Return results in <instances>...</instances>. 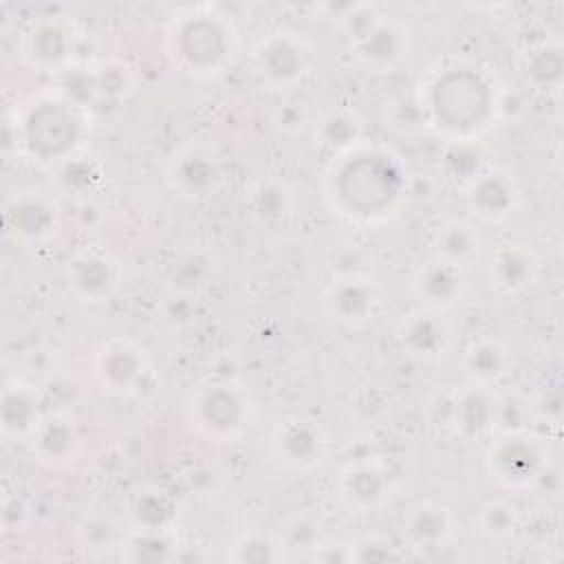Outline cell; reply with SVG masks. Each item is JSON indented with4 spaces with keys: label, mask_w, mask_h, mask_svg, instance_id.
I'll list each match as a JSON object with an SVG mask.
<instances>
[{
    "label": "cell",
    "mask_w": 564,
    "mask_h": 564,
    "mask_svg": "<svg viewBox=\"0 0 564 564\" xmlns=\"http://www.w3.org/2000/svg\"><path fill=\"white\" fill-rule=\"evenodd\" d=\"M412 289L414 295L421 300L423 308L443 313L463 300L467 291V275L463 267L430 258L416 269L412 278Z\"/></svg>",
    "instance_id": "cell-15"
},
{
    "label": "cell",
    "mask_w": 564,
    "mask_h": 564,
    "mask_svg": "<svg viewBox=\"0 0 564 564\" xmlns=\"http://www.w3.org/2000/svg\"><path fill=\"white\" fill-rule=\"evenodd\" d=\"M167 40L172 57L196 75L218 73L236 48L231 24L223 15L200 11L174 20Z\"/></svg>",
    "instance_id": "cell-3"
},
{
    "label": "cell",
    "mask_w": 564,
    "mask_h": 564,
    "mask_svg": "<svg viewBox=\"0 0 564 564\" xmlns=\"http://www.w3.org/2000/svg\"><path fill=\"white\" fill-rule=\"evenodd\" d=\"M282 557L291 555V557H311L317 546L322 544V524L315 516L302 511V513H293L291 518L284 520V524L280 527V535L275 538Z\"/></svg>",
    "instance_id": "cell-30"
},
{
    "label": "cell",
    "mask_w": 564,
    "mask_h": 564,
    "mask_svg": "<svg viewBox=\"0 0 564 564\" xmlns=\"http://www.w3.org/2000/svg\"><path fill=\"white\" fill-rule=\"evenodd\" d=\"M29 447L33 456L51 467H62L75 460L82 436L77 425L64 414H46L29 436Z\"/></svg>",
    "instance_id": "cell-21"
},
{
    "label": "cell",
    "mask_w": 564,
    "mask_h": 564,
    "mask_svg": "<svg viewBox=\"0 0 564 564\" xmlns=\"http://www.w3.org/2000/svg\"><path fill=\"white\" fill-rule=\"evenodd\" d=\"M454 516L447 507L419 502L403 516V535L414 549H441L454 538Z\"/></svg>",
    "instance_id": "cell-23"
},
{
    "label": "cell",
    "mask_w": 564,
    "mask_h": 564,
    "mask_svg": "<svg viewBox=\"0 0 564 564\" xmlns=\"http://www.w3.org/2000/svg\"><path fill=\"white\" fill-rule=\"evenodd\" d=\"M121 557L128 562H170L176 557L172 529H134L121 544Z\"/></svg>",
    "instance_id": "cell-29"
},
{
    "label": "cell",
    "mask_w": 564,
    "mask_h": 564,
    "mask_svg": "<svg viewBox=\"0 0 564 564\" xmlns=\"http://www.w3.org/2000/svg\"><path fill=\"white\" fill-rule=\"evenodd\" d=\"M324 430L306 416H286L275 423L269 438V454L278 467L295 474L315 469L326 456Z\"/></svg>",
    "instance_id": "cell-9"
},
{
    "label": "cell",
    "mask_w": 564,
    "mask_h": 564,
    "mask_svg": "<svg viewBox=\"0 0 564 564\" xmlns=\"http://www.w3.org/2000/svg\"><path fill=\"white\" fill-rule=\"evenodd\" d=\"M361 132H364L361 119L352 110L339 108V110H330L319 119L315 128V139L324 150L335 154H346L355 150V145L361 139Z\"/></svg>",
    "instance_id": "cell-28"
},
{
    "label": "cell",
    "mask_w": 564,
    "mask_h": 564,
    "mask_svg": "<svg viewBox=\"0 0 564 564\" xmlns=\"http://www.w3.org/2000/svg\"><path fill=\"white\" fill-rule=\"evenodd\" d=\"M482 159L485 154L474 139H456L445 150L443 165L452 178H460L467 185L474 176H478L485 170Z\"/></svg>",
    "instance_id": "cell-34"
},
{
    "label": "cell",
    "mask_w": 564,
    "mask_h": 564,
    "mask_svg": "<svg viewBox=\"0 0 564 564\" xmlns=\"http://www.w3.org/2000/svg\"><path fill=\"white\" fill-rule=\"evenodd\" d=\"M337 496L352 511H372L390 496V476L377 460L357 458L339 471Z\"/></svg>",
    "instance_id": "cell-14"
},
{
    "label": "cell",
    "mask_w": 564,
    "mask_h": 564,
    "mask_svg": "<svg viewBox=\"0 0 564 564\" xmlns=\"http://www.w3.org/2000/svg\"><path fill=\"white\" fill-rule=\"evenodd\" d=\"M330 269L335 278L341 275H364V253L359 251L357 245H344L333 249V260Z\"/></svg>",
    "instance_id": "cell-39"
},
{
    "label": "cell",
    "mask_w": 564,
    "mask_h": 564,
    "mask_svg": "<svg viewBox=\"0 0 564 564\" xmlns=\"http://www.w3.org/2000/svg\"><path fill=\"white\" fill-rule=\"evenodd\" d=\"M134 529H172L176 520V502L161 489H143L130 502Z\"/></svg>",
    "instance_id": "cell-31"
},
{
    "label": "cell",
    "mask_w": 564,
    "mask_h": 564,
    "mask_svg": "<svg viewBox=\"0 0 564 564\" xmlns=\"http://www.w3.org/2000/svg\"><path fill=\"white\" fill-rule=\"evenodd\" d=\"M227 560L238 564H267L282 560V553L273 538H267L262 533H242L231 542Z\"/></svg>",
    "instance_id": "cell-36"
},
{
    "label": "cell",
    "mask_w": 564,
    "mask_h": 564,
    "mask_svg": "<svg viewBox=\"0 0 564 564\" xmlns=\"http://www.w3.org/2000/svg\"><path fill=\"white\" fill-rule=\"evenodd\" d=\"M540 273V260L533 249L524 245H502L498 247L487 264L489 286L502 295H520L533 286Z\"/></svg>",
    "instance_id": "cell-17"
},
{
    "label": "cell",
    "mask_w": 564,
    "mask_h": 564,
    "mask_svg": "<svg viewBox=\"0 0 564 564\" xmlns=\"http://www.w3.org/2000/svg\"><path fill=\"white\" fill-rule=\"evenodd\" d=\"M4 225L18 240L42 242L57 231L59 212L44 194L20 192L4 207Z\"/></svg>",
    "instance_id": "cell-13"
},
{
    "label": "cell",
    "mask_w": 564,
    "mask_h": 564,
    "mask_svg": "<svg viewBox=\"0 0 564 564\" xmlns=\"http://www.w3.org/2000/svg\"><path fill=\"white\" fill-rule=\"evenodd\" d=\"M344 29L355 57L375 70H390L410 48L408 31L401 22L379 15L372 7L359 4L344 15Z\"/></svg>",
    "instance_id": "cell-5"
},
{
    "label": "cell",
    "mask_w": 564,
    "mask_h": 564,
    "mask_svg": "<svg viewBox=\"0 0 564 564\" xmlns=\"http://www.w3.org/2000/svg\"><path fill=\"white\" fill-rule=\"evenodd\" d=\"M2 527L4 531H22L29 520V505L20 496H7L2 500Z\"/></svg>",
    "instance_id": "cell-41"
},
{
    "label": "cell",
    "mask_w": 564,
    "mask_h": 564,
    "mask_svg": "<svg viewBox=\"0 0 564 564\" xmlns=\"http://www.w3.org/2000/svg\"><path fill=\"white\" fill-rule=\"evenodd\" d=\"M247 209L256 223L273 227L291 216L293 194L284 181L262 178L249 189Z\"/></svg>",
    "instance_id": "cell-27"
},
{
    "label": "cell",
    "mask_w": 564,
    "mask_h": 564,
    "mask_svg": "<svg viewBox=\"0 0 564 564\" xmlns=\"http://www.w3.org/2000/svg\"><path fill=\"white\" fill-rule=\"evenodd\" d=\"M119 278H121L119 264L110 256L99 251L79 253L73 262H68V271H66V282L70 293L82 302H90V304L108 300L119 286Z\"/></svg>",
    "instance_id": "cell-19"
},
{
    "label": "cell",
    "mask_w": 564,
    "mask_h": 564,
    "mask_svg": "<svg viewBox=\"0 0 564 564\" xmlns=\"http://www.w3.org/2000/svg\"><path fill=\"white\" fill-rule=\"evenodd\" d=\"M308 64L311 51L306 42L291 31L271 33L251 51V68L258 82L271 90L295 86L306 75Z\"/></svg>",
    "instance_id": "cell-8"
},
{
    "label": "cell",
    "mask_w": 564,
    "mask_h": 564,
    "mask_svg": "<svg viewBox=\"0 0 564 564\" xmlns=\"http://www.w3.org/2000/svg\"><path fill=\"white\" fill-rule=\"evenodd\" d=\"M397 339L408 357L416 361H436L447 352L452 333L441 313L419 308L401 319Z\"/></svg>",
    "instance_id": "cell-16"
},
{
    "label": "cell",
    "mask_w": 564,
    "mask_h": 564,
    "mask_svg": "<svg viewBox=\"0 0 564 564\" xmlns=\"http://www.w3.org/2000/svg\"><path fill=\"white\" fill-rule=\"evenodd\" d=\"M306 123H308V110L302 101H286L273 115V126L286 134L302 130Z\"/></svg>",
    "instance_id": "cell-40"
},
{
    "label": "cell",
    "mask_w": 564,
    "mask_h": 564,
    "mask_svg": "<svg viewBox=\"0 0 564 564\" xmlns=\"http://www.w3.org/2000/svg\"><path fill=\"white\" fill-rule=\"evenodd\" d=\"M379 289L368 275H341L324 291L322 304L330 319L357 328L368 324L379 308Z\"/></svg>",
    "instance_id": "cell-11"
},
{
    "label": "cell",
    "mask_w": 564,
    "mask_h": 564,
    "mask_svg": "<svg viewBox=\"0 0 564 564\" xmlns=\"http://www.w3.org/2000/svg\"><path fill=\"white\" fill-rule=\"evenodd\" d=\"M73 53V33L62 20L44 18L24 35V57L44 70L59 68Z\"/></svg>",
    "instance_id": "cell-22"
},
{
    "label": "cell",
    "mask_w": 564,
    "mask_h": 564,
    "mask_svg": "<svg viewBox=\"0 0 564 564\" xmlns=\"http://www.w3.org/2000/svg\"><path fill=\"white\" fill-rule=\"evenodd\" d=\"M148 361L143 350L130 339L108 341L95 359L97 383L110 394H130L143 381Z\"/></svg>",
    "instance_id": "cell-12"
},
{
    "label": "cell",
    "mask_w": 564,
    "mask_h": 564,
    "mask_svg": "<svg viewBox=\"0 0 564 564\" xmlns=\"http://www.w3.org/2000/svg\"><path fill=\"white\" fill-rule=\"evenodd\" d=\"M463 372L469 383L494 388L509 370V352L496 337H478L463 352Z\"/></svg>",
    "instance_id": "cell-26"
},
{
    "label": "cell",
    "mask_w": 564,
    "mask_h": 564,
    "mask_svg": "<svg viewBox=\"0 0 564 564\" xmlns=\"http://www.w3.org/2000/svg\"><path fill=\"white\" fill-rule=\"evenodd\" d=\"M341 159L330 176V192L344 214L355 218L386 216L399 200L403 174L394 159L379 152H364Z\"/></svg>",
    "instance_id": "cell-1"
},
{
    "label": "cell",
    "mask_w": 564,
    "mask_h": 564,
    "mask_svg": "<svg viewBox=\"0 0 564 564\" xmlns=\"http://www.w3.org/2000/svg\"><path fill=\"white\" fill-rule=\"evenodd\" d=\"M546 463L549 452L544 441L524 430L505 432L485 454L489 476L507 489L533 487L546 474Z\"/></svg>",
    "instance_id": "cell-6"
},
{
    "label": "cell",
    "mask_w": 564,
    "mask_h": 564,
    "mask_svg": "<svg viewBox=\"0 0 564 564\" xmlns=\"http://www.w3.org/2000/svg\"><path fill=\"white\" fill-rule=\"evenodd\" d=\"M482 251V236L469 220L454 218L443 223L432 236V258L454 267L471 264Z\"/></svg>",
    "instance_id": "cell-25"
},
{
    "label": "cell",
    "mask_w": 564,
    "mask_h": 564,
    "mask_svg": "<svg viewBox=\"0 0 564 564\" xmlns=\"http://www.w3.org/2000/svg\"><path fill=\"white\" fill-rule=\"evenodd\" d=\"M467 207L485 223L507 218L518 200L513 181L500 170H482L465 185Z\"/></svg>",
    "instance_id": "cell-20"
},
{
    "label": "cell",
    "mask_w": 564,
    "mask_h": 564,
    "mask_svg": "<svg viewBox=\"0 0 564 564\" xmlns=\"http://www.w3.org/2000/svg\"><path fill=\"white\" fill-rule=\"evenodd\" d=\"M401 557L397 546L381 538H364L350 544V562H392Z\"/></svg>",
    "instance_id": "cell-38"
},
{
    "label": "cell",
    "mask_w": 564,
    "mask_h": 564,
    "mask_svg": "<svg viewBox=\"0 0 564 564\" xmlns=\"http://www.w3.org/2000/svg\"><path fill=\"white\" fill-rule=\"evenodd\" d=\"M251 412L253 405L247 392L229 381L200 386L187 403L192 427L212 441H231L240 436L249 427Z\"/></svg>",
    "instance_id": "cell-4"
},
{
    "label": "cell",
    "mask_w": 564,
    "mask_h": 564,
    "mask_svg": "<svg viewBox=\"0 0 564 564\" xmlns=\"http://www.w3.org/2000/svg\"><path fill=\"white\" fill-rule=\"evenodd\" d=\"M77 535H79L82 546L90 549V551H108L110 546H115V540H117L115 524L101 516L86 518L77 527Z\"/></svg>",
    "instance_id": "cell-37"
},
{
    "label": "cell",
    "mask_w": 564,
    "mask_h": 564,
    "mask_svg": "<svg viewBox=\"0 0 564 564\" xmlns=\"http://www.w3.org/2000/svg\"><path fill=\"white\" fill-rule=\"evenodd\" d=\"M225 178L223 159L207 145H187L174 154L167 167L170 187L185 198H207Z\"/></svg>",
    "instance_id": "cell-10"
},
{
    "label": "cell",
    "mask_w": 564,
    "mask_h": 564,
    "mask_svg": "<svg viewBox=\"0 0 564 564\" xmlns=\"http://www.w3.org/2000/svg\"><path fill=\"white\" fill-rule=\"evenodd\" d=\"M527 82L538 90H557L564 75V57L557 44H540L531 51L524 66Z\"/></svg>",
    "instance_id": "cell-32"
},
{
    "label": "cell",
    "mask_w": 564,
    "mask_h": 564,
    "mask_svg": "<svg viewBox=\"0 0 564 564\" xmlns=\"http://www.w3.org/2000/svg\"><path fill=\"white\" fill-rule=\"evenodd\" d=\"M478 527L491 540H507L520 527L518 509L507 500H489L478 511Z\"/></svg>",
    "instance_id": "cell-35"
},
{
    "label": "cell",
    "mask_w": 564,
    "mask_h": 564,
    "mask_svg": "<svg viewBox=\"0 0 564 564\" xmlns=\"http://www.w3.org/2000/svg\"><path fill=\"white\" fill-rule=\"evenodd\" d=\"M0 421L7 436L29 441V436L42 421L37 392L22 381L4 383L0 399Z\"/></svg>",
    "instance_id": "cell-24"
},
{
    "label": "cell",
    "mask_w": 564,
    "mask_h": 564,
    "mask_svg": "<svg viewBox=\"0 0 564 564\" xmlns=\"http://www.w3.org/2000/svg\"><path fill=\"white\" fill-rule=\"evenodd\" d=\"M427 108L441 128L469 139L467 134L482 128L489 117L491 90L476 70L452 68L430 86Z\"/></svg>",
    "instance_id": "cell-2"
},
{
    "label": "cell",
    "mask_w": 564,
    "mask_h": 564,
    "mask_svg": "<svg viewBox=\"0 0 564 564\" xmlns=\"http://www.w3.org/2000/svg\"><path fill=\"white\" fill-rule=\"evenodd\" d=\"M68 101H40L22 121L24 143L42 161H55L79 143L82 121Z\"/></svg>",
    "instance_id": "cell-7"
},
{
    "label": "cell",
    "mask_w": 564,
    "mask_h": 564,
    "mask_svg": "<svg viewBox=\"0 0 564 564\" xmlns=\"http://www.w3.org/2000/svg\"><path fill=\"white\" fill-rule=\"evenodd\" d=\"M498 399L500 397L494 394V388L469 383L449 399L447 421L463 438H480L496 427Z\"/></svg>",
    "instance_id": "cell-18"
},
{
    "label": "cell",
    "mask_w": 564,
    "mask_h": 564,
    "mask_svg": "<svg viewBox=\"0 0 564 564\" xmlns=\"http://www.w3.org/2000/svg\"><path fill=\"white\" fill-rule=\"evenodd\" d=\"M212 273H214L212 258L205 251H189L176 260V264L167 275V284L172 291L181 295H192L203 286H207V282L212 280Z\"/></svg>",
    "instance_id": "cell-33"
}]
</instances>
